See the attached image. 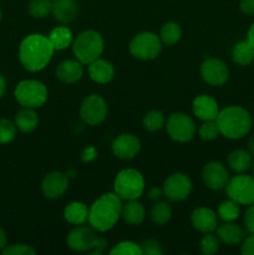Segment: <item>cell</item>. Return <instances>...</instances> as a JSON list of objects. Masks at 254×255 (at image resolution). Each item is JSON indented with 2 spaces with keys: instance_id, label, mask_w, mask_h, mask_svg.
I'll return each instance as SVG.
<instances>
[{
  "instance_id": "6da1fadb",
  "label": "cell",
  "mask_w": 254,
  "mask_h": 255,
  "mask_svg": "<svg viewBox=\"0 0 254 255\" xmlns=\"http://www.w3.org/2000/svg\"><path fill=\"white\" fill-rule=\"evenodd\" d=\"M54 51L47 36L41 34H30L25 36L19 45L20 64L30 72L41 71L47 66Z\"/></svg>"
},
{
  "instance_id": "7a4b0ae2",
  "label": "cell",
  "mask_w": 254,
  "mask_h": 255,
  "mask_svg": "<svg viewBox=\"0 0 254 255\" xmlns=\"http://www.w3.org/2000/svg\"><path fill=\"white\" fill-rule=\"evenodd\" d=\"M122 199L116 193L102 194L89 208V224L97 232L114 228L122 213Z\"/></svg>"
},
{
  "instance_id": "3957f363",
  "label": "cell",
  "mask_w": 254,
  "mask_h": 255,
  "mask_svg": "<svg viewBox=\"0 0 254 255\" xmlns=\"http://www.w3.org/2000/svg\"><path fill=\"white\" fill-rule=\"evenodd\" d=\"M216 122L222 136L229 139L243 138L253 125L251 114L242 106H228L221 110Z\"/></svg>"
},
{
  "instance_id": "277c9868",
  "label": "cell",
  "mask_w": 254,
  "mask_h": 255,
  "mask_svg": "<svg viewBox=\"0 0 254 255\" xmlns=\"http://www.w3.org/2000/svg\"><path fill=\"white\" fill-rule=\"evenodd\" d=\"M104 37L96 30L82 31L72 41V51L75 57L82 65H89L95 60L100 59L104 52Z\"/></svg>"
},
{
  "instance_id": "5b68a950",
  "label": "cell",
  "mask_w": 254,
  "mask_h": 255,
  "mask_svg": "<svg viewBox=\"0 0 254 255\" xmlns=\"http://www.w3.org/2000/svg\"><path fill=\"white\" fill-rule=\"evenodd\" d=\"M114 191L122 201L138 199L144 191L143 176L137 169H122L114 181Z\"/></svg>"
},
{
  "instance_id": "8992f818",
  "label": "cell",
  "mask_w": 254,
  "mask_h": 255,
  "mask_svg": "<svg viewBox=\"0 0 254 255\" xmlns=\"http://www.w3.org/2000/svg\"><path fill=\"white\" fill-rule=\"evenodd\" d=\"M14 97L22 107L37 109L47 100V89L37 80H22L14 90Z\"/></svg>"
},
{
  "instance_id": "52a82bcc",
  "label": "cell",
  "mask_w": 254,
  "mask_h": 255,
  "mask_svg": "<svg viewBox=\"0 0 254 255\" xmlns=\"http://www.w3.org/2000/svg\"><path fill=\"white\" fill-rule=\"evenodd\" d=\"M227 196L237 202L239 206H249L254 203V176L253 174L237 173L229 178L226 186Z\"/></svg>"
},
{
  "instance_id": "ba28073f",
  "label": "cell",
  "mask_w": 254,
  "mask_h": 255,
  "mask_svg": "<svg viewBox=\"0 0 254 255\" xmlns=\"http://www.w3.org/2000/svg\"><path fill=\"white\" fill-rule=\"evenodd\" d=\"M161 51L162 41L153 32H139L129 42V52L132 56L143 61L156 59Z\"/></svg>"
},
{
  "instance_id": "9c48e42d",
  "label": "cell",
  "mask_w": 254,
  "mask_h": 255,
  "mask_svg": "<svg viewBox=\"0 0 254 255\" xmlns=\"http://www.w3.org/2000/svg\"><path fill=\"white\" fill-rule=\"evenodd\" d=\"M167 133L173 141L188 142L196 134V124L191 116L182 112L172 114L166 124Z\"/></svg>"
},
{
  "instance_id": "30bf717a",
  "label": "cell",
  "mask_w": 254,
  "mask_h": 255,
  "mask_svg": "<svg viewBox=\"0 0 254 255\" xmlns=\"http://www.w3.org/2000/svg\"><path fill=\"white\" fill-rule=\"evenodd\" d=\"M107 114H109V107L104 97L97 94L89 95L82 101L80 107V116L82 121L90 126L101 125L106 120Z\"/></svg>"
},
{
  "instance_id": "8fae6325",
  "label": "cell",
  "mask_w": 254,
  "mask_h": 255,
  "mask_svg": "<svg viewBox=\"0 0 254 255\" xmlns=\"http://www.w3.org/2000/svg\"><path fill=\"white\" fill-rule=\"evenodd\" d=\"M100 237L92 227H85L84 224L76 226L67 234L66 243L71 251L75 252H91L96 248Z\"/></svg>"
},
{
  "instance_id": "7c38bea8",
  "label": "cell",
  "mask_w": 254,
  "mask_h": 255,
  "mask_svg": "<svg viewBox=\"0 0 254 255\" xmlns=\"http://www.w3.org/2000/svg\"><path fill=\"white\" fill-rule=\"evenodd\" d=\"M163 193L172 202H182L189 197L192 192V181L187 174L173 173L164 181Z\"/></svg>"
},
{
  "instance_id": "4fadbf2b",
  "label": "cell",
  "mask_w": 254,
  "mask_h": 255,
  "mask_svg": "<svg viewBox=\"0 0 254 255\" xmlns=\"http://www.w3.org/2000/svg\"><path fill=\"white\" fill-rule=\"evenodd\" d=\"M201 76L204 82L212 86H222L229 79V69L219 59H207L201 65Z\"/></svg>"
},
{
  "instance_id": "5bb4252c",
  "label": "cell",
  "mask_w": 254,
  "mask_h": 255,
  "mask_svg": "<svg viewBox=\"0 0 254 255\" xmlns=\"http://www.w3.org/2000/svg\"><path fill=\"white\" fill-rule=\"evenodd\" d=\"M202 179L207 188L219 191V189L226 188L229 181V172L223 163L212 161L203 167Z\"/></svg>"
},
{
  "instance_id": "9a60e30c",
  "label": "cell",
  "mask_w": 254,
  "mask_h": 255,
  "mask_svg": "<svg viewBox=\"0 0 254 255\" xmlns=\"http://www.w3.org/2000/svg\"><path fill=\"white\" fill-rule=\"evenodd\" d=\"M69 188V177L66 173L54 171L47 173L41 182V191L49 199H57L64 196Z\"/></svg>"
},
{
  "instance_id": "2e32d148",
  "label": "cell",
  "mask_w": 254,
  "mask_h": 255,
  "mask_svg": "<svg viewBox=\"0 0 254 255\" xmlns=\"http://www.w3.org/2000/svg\"><path fill=\"white\" fill-rule=\"evenodd\" d=\"M141 151V142L131 133H122L115 138L112 152L120 159H132Z\"/></svg>"
},
{
  "instance_id": "e0dca14e",
  "label": "cell",
  "mask_w": 254,
  "mask_h": 255,
  "mask_svg": "<svg viewBox=\"0 0 254 255\" xmlns=\"http://www.w3.org/2000/svg\"><path fill=\"white\" fill-rule=\"evenodd\" d=\"M191 222L194 229L201 233H213L218 228V217L214 211L207 207L196 208L191 214Z\"/></svg>"
},
{
  "instance_id": "ac0fdd59",
  "label": "cell",
  "mask_w": 254,
  "mask_h": 255,
  "mask_svg": "<svg viewBox=\"0 0 254 255\" xmlns=\"http://www.w3.org/2000/svg\"><path fill=\"white\" fill-rule=\"evenodd\" d=\"M193 114L202 121H209V120H216L219 114L218 102L213 97L208 95H199L193 100L192 104Z\"/></svg>"
},
{
  "instance_id": "d6986e66",
  "label": "cell",
  "mask_w": 254,
  "mask_h": 255,
  "mask_svg": "<svg viewBox=\"0 0 254 255\" xmlns=\"http://www.w3.org/2000/svg\"><path fill=\"white\" fill-rule=\"evenodd\" d=\"M51 14L60 24L67 25L79 15V4L76 0H52Z\"/></svg>"
},
{
  "instance_id": "ffe728a7",
  "label": "cell",
  "mask_w": 254,
  "mask_h": 255,
  "mask_svg": "<svg viewBox=\"0 0 254 255\" xmlns=\"http://www.w3.org/2000/svg\"><path fill=\"white\" fill-rule=\"evenodd\" d=\"M84 75V66L79 60H64L56 67V77L64 84H76Z\"/></svg>"
},
{
  "instance_id": "44dd1931",
  "label": "cell",
  "mask_w": 254,
  "mask_h": 255,
  "mask_svg": "<svg viewBox=\"0 0 254 255\" xmlns=\"http://www.w3.org/2000/svg\"><path fill=\"white\" fill-rule=\"evenodd\" d=\"M216 231L219 242L226 246H237V244L242 243V241L244 239V234H246L242 227L234 222H224L223 224L218 226Z\"/></svg>"
},
{
  "instance_id": "7402d4cb",
  "label": "cell",
  "mask_w": 254,
  "mask_h": 255,
  "mask_svg": "<svg viewBox=\"0 0 254 255\" xmlns=\"http://www.w3.org/2000/svg\"><path fill=\"white\" fill-rule=\"evenodd\" d=\"M87 66H89L87 71H89L90 77L97 84H107L114 79L115 69L111 62L107 60L97 59Z\"/></svg>"
},
{
  "instance_id": "603a6c76",
  "label": "cell",
  "mask_w": 254,
  "mask_h": 255,
  "mask_svg": "<svg viewBox=\"0 0 254 255\" xmlns=\"http://www.w3.org/2000/svg\"><path fill=\"white\" fill-rule=\"evenodd\" d=\"M14 124L16 128L22 133H31L37 128L39 125V116L34 109L22 107L16 112L14 117Z\"/></svg>"
},
{
  "instance_id": "cb8c5ba5",
  "label": "cell",
  "mask_w": 254,
  "mask_h": 255,
  "mask_svg": "<svg viewBox=\"0 0 254 255\" xmlns=\"http://www.w3.org/2000/svg\"><path fill=\"white\" fill-rule=\"evenodd\" d=\"M227 163H228L229 168L236 173H246L248 169L252 168L253 156L249 153L248 149H234L228 154Z\"/></svg>"
},
{
  "instance_id": "d4e9b609",
  "label": "cell",
  "mask_w": 254,
  "mask_h": 255,
  "mask_svg": "<svg viewBox=\"0 0 254 255\" xmlns=\"http://www.w3.org/2000/svg\"><path fill=\"white\" fill-rule=\"evenodd\" d=\"M64 218L67 223L81 226L89 221V208L82 202H71L65 207Z\"/></svg>"
},
{
  "instance_id": "484cf974",
  "label": "cell",
  "mask_w": 254,
  "mask_h": 255,
  "mask_svg": "<svg viewBox=\"0 0 254 255\" xmlns=\"http://www.w3.org/2000/svg\"><path fill=\"white\" fill-rule=\"evenodd\" d=\"M121 217L126 223L131 224V226H139L146 217L143 204L139 203L137 199L126 201V204L122 206Z\"/></svg>"
},
{
  "instance_id": "4316f807",
  "label": "cell",
  "mask_w": 254,
  "mask_h": 255,
  "mask_svg": "<svg viewBox=\"0 0 254 255\" xmlns=\"http://www.w3.org/2000/svg\"><path fill=\"white\" fill-rule=\"evenodd\" d=\"M47 39L51 42L54 50H65L72 45L74 35L67 26H57L50 31Z\"/></svg>"
},
{
  "instance_id": "83f0119b",
  "label": "cell",
  "mask_w": 254,
  "mask_h": 255,
  "mask_svg": "<svg viewBox=\"0 0 254 255\" xmlns=\"http://www.w3.org/2000/svg\"><path fill=\"white\" fill-rule=\"evenodd\" d=\"M232 59L234 64L247 66L254 61V49L247 40L237 42L232 50Z\"/></svg>"
},
{
  "instance_id": "f1b7e54d",
  "label": "cell",
  "mask_w": 254,
  "mask_h": 255,
  "mask_svg": "<svg viewBox=\"0 0 254 255\" xmlns=\"http://www.w3.org/2000/svg\"><path fill=\"white\" fill-rule=\"evenodd\" d=\"M172 218L171 206L166 202L156 201L151 209V221L156 226H164L168 223Z\"/></svg>"
},
{
  "instance_id": "f546056e",
  "label": "cell",
  "mask_w": 254,
  "mask_h": 255,
  "mask_svg": "<svg viewBox=\"0 0 254 255\" xmlns=\"http://www.w3.org/2000/svg\"><path fill=\"white\" fill-rule=\"evenodd\" d=\"M182 37V29L177 22L168 21L163 24L159 32V39L162 44H166L168 46L177 44Z\"/></svg>"
},
{
  "instance_id": "4dcf8cb0",
  "label": "cell",
  "mask_w": 254,
  "mask_h": 255,
  "mask_svg": "<svg viewBox=\"0 0 254 255\" xmlns=\"http://www.w3.org/2000/svg\"><path fill=\"white\" fill-rule=\"evenodd\" d=\"M219 218L223 222H234L239 218L241 214V208L237 202L232 201V199H227V201L222 202L218 207Z\"/></svg>"
},
{
  "instance_id": "1f68e13d",
  "label": "cell",
  "mask_w": 254,
  "mask_h": 255,
  "mask_svg": "<svg viewBox=\"0 0 254 255\" xmlns=\"http://www.w3.org/2000/svg\"><path fill=\"white\" fill-rule=\"evenodd\" d=\"M29 14L35 19H44L51 12L52 0H31L29 2Z\"/></svg>"
},
{
  "instance_id": "d6a6232c",
  "label": "cell",
  "mask_w": 254,
  "mask_h": 255,
  "mask_svg": "<svg viewBox=\"0 0 254 255\" xmlns=\"http://www.w3.org/2000/svg\"><path fill=\"white\" fill-rule=\"evenodd\" d=\"M164 122H166L164 115L161 111H157V110L147 112L143 116V120H142L144 128L149 132L159 131L164 126Z\"/></svg>"
},
{
  "instance_id": "836d02e7",
  "label": "cell",
  "mask_w": 254,
  "mask_h": 255,
  "mask_svg": "<svg viewBox=\"0 0 254 255\" xmlns=\"http://www.w3.org/2000/svg\"><path fill=\"white\" fill-rule=\"evenodd\" d=\"M16 126L9 119L0 117V144L11 143L16 138Z\"/></svg>"
},
{
  "instance_id": "e575fe53",
  "label": "cell",
  "mask_w": 254,
  "mask_h": 255,
  "mask_svg": "<svg viewBox=\"0 0 254 255\" xmlns=\"http://www.w3.org/2000/svg\"><path fill=\"white\" fill-rule=\"evenodd\" d=\"M198 134L204 141H213L221 134L219 127L217 125L216 120H209V121H203V124L199 126Z\"/></svg>"
},
{
  "instance_id": "d590c367",
  "label": "cell",
  "mask_w": 254,
  "mask_h": 255,
  "mask_svg": "<svg viewBox=\"0 0 254 255\" xmlns=\"http://www.w3.org/2000/svg\"><path fill=\"white\" fill-rule=\"evenodd\" d=\"M112 255H143L142 254L141 246L133 243V242H121L116 244L114 248L110 251Z\"/></svg>"
},
{
  "instance_id": "8d00e7d4",
  "label": "cell",
  "mask_w": 254,
  "mask_h": 255,
  "mask_svg": "<svg viewBox=\"0 0 254 255\" xmlns=\"http://www.w3.org/2000/svg\"><path fill=\"white\" fill-rule=\"evenodd\" d=\"M201 252L206 255H212L217 253L219 249V239L213 233H204L199 243Z\"/></svg>"
},
{
  "instance_id": "74e56055",
  "label": "cell",
  "mask_w": 254,
  "mask_h": 255,
  "mask_svg": "<svg viewBox=\"0 0 254 255\" xmlns=\"http://www.w3.org/2000/svg\"><path fill=\"white\" fill-rule=\"evenodd\" d=\"M4 255H35L36 251L32 248L31 246L22 243H15V244H7L4 249L1 251Z\"/></svg>"
},
{
  "instance_id": "f35d334b",
  "label": "cell",
  "mask_w": 254,
  "mask_h": 255,
  "mask_svg": "<svg viewBox=\"0 0 254 255\" xmlns=\"http://www.w3.org/2000/svg\"><path fill=\"white\" fill-rule=\"evenodd\" d=\"M141 249H142V254H147V255L162 254L161 246H159L158 242L154 241V239H147V241H144L143 243L141 244Z\"/></svg>"
},
{
  "instance_id": "ab89813d",
  "label": "cell",
  "mask_w": 254,
  "mask_h": 255,
  "mask_svg": "<svg viewBox=\"0 0 254 255\" xmlns=\"http://www.w3.org/2000/svg\"><path fill=\"white\" fill-rule=\"evenodd\" d=\"M244 229L248 234L254 233V203L249 204L248 208L246 209L243 216Z\"/></svg>"
},
{
  "instance_id": "60d3db41",
  "label": "cell",
  "mask_w": 254,
  "mask_h": 255,
  "mask_svg": "<svg viewBox=\"0 0 254 255\" xmlns=\"http://www.w3.org/2000/svg\"><path fill=\"white\" fill-rule=\"evenodd\" d=\"M241 253L244 255H254V233L249 234L242 241Z\"/></svg>"
},
{
  "instance_id": "b9f144b4",
  "label": "cell",
  "mask_w": 254,
  "mask_h": 255,
  "mask_svg": "<svg viewBox=\"0 0 254 255\" xmlns=\"http://www.w3.org/2000/svg\"><path fill=\"white\" fill-rule=\"evenodd\" d=\"M239 10L246 15H254V0H241Z\"/></svg>"
},
{
  "instance_id": "7bdbcfd3",
  "label": "cell",
  "mask_w": 254,
  "mask_h": 255,
  "mask_svg": "<svg viewBox=\"0 0 254 255\" xmlns=\"http://www.w3.org/2000/svg\"><path fill=\"white\" fill-rule=\"evenodd\" d=\"M164 197L163 193V188H159V187H152L151 189L148 191V198L151 201H159V199Z\"/></svg>"
},
{
  "instance_id": "ee69618b",
  "label": "cell",
  "mask_w": 254,
  "mask_h": 255,
  "mask_svg": "<svg viewBox=\"0 0 254 255\" xmlns=\"http://www.w3.org/2000/svg\"><path fill=\"white\" fill-rule=\"evenodd\" d=\"M96 149H95L94 147H87V148H85L84 151H82L81 159L84 162H90L92 161V159L96 158Z\"/></svg>"
},
{
  "instance_id": "f6af8a7d",
  "label": "cell",
  "mask_w": 254,
  "mask_h": 255,
  "mask_svg": "<svg viewBox=\"0 0 254 255\" xmlns=\"http://www.w3.org/2000/svg\"><path fill=\"white\" fill-rule=\"evenodd\" d=\"M7 246V236H6V232L0 227V252Z\"/></svg>"
},
{
  "instance_id": "bcb514c9",
  "label": "cell",
  "mask_w": 254,
  "mask_h": 255,
  "mask_svg": "<svg viewBox=\"0 0 254 255\" xmlns=\"http://www.w3.org/2000/svg\"><path fill=\"white\" fill-rule=\"evenodd\" d=\"M6 92V79L2 74H0V100L2 99V96Z\"/></svg>"
},
{
  "instance_id": "7dc6e473",
  "label": "cell",
  "mask_w": 254,
  "mask_h": 255,
  "mask_svg": "<svg viewBox=\"0 0 254 255\" xmlns=\"http://www.w3.org/2000/svg\"><path fill=\"white\" fill-rule=\"evenodd\" d=\"M247 41L252 45V47L254 49V22L251 25V27L248 29V32H247Z\"/></svg>"
},
{
  "instance_id": "c3c4849f",
  "label": "cell",
  "mask_w": 254,
  "mask_h": 255,
  "mask_svg": "<svg viewBox=\"0 0 254 255\" xmlns=\"http://www.w3.org/2000/svg\"><path fill=\"white\" fill-rule=\"evenodd\" d=\"M247 149H248L249 153L254 157V134H252L248 138V141H247Z\"/></svg>"
},
{
  "instance_id": "681fc988",
  "label": "cell",
  "mask_w": 254,
  "mask_h": 255,
  "mask_svg": "<svg viewBox=\"0 0 254 255\" xmlns=\"http://www.w3.org/2000/svg\"><path fill=\"white\" fill-rule=\"evenodd\" d=\"M1 20H2V10L1 7H0V22H1Z\"/></svg>"
},
{
  "instance_id": "f907efd6",
  "label": "cell",
  "mask_w": 254,
  "mask_h": 255,
  "mask_svg": "<svg viewBox=\"0 0 254 255\" xmlns=\"http://www.w3.org/2000/svg\"><path fill=\"white\" fill-rule=\"evenodd\" d=\"M252 172H253V176H254V161H253V164H252Z\"/></svg>"
}]
</instances>
